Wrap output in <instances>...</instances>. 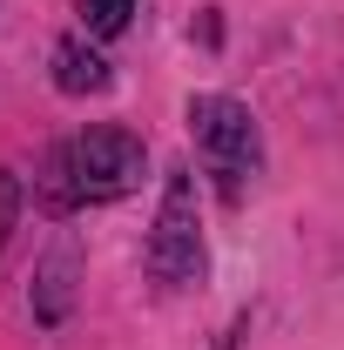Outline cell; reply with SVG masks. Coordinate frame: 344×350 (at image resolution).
Wrapping results in <instances>:
<instances>
[{
    "mask_svg": "<svg viewBox=\"0 0 344 350\" xmlns=\"http://www.w3.org/2000/svg\"><path fill=\"white\" fill-rule=\"evenodd\" d=\"M68 276H75V250H54L47 269H41V317H47V323L68 310Z\"/></svg>",
    "mask_w": 344,
    "mask_h": 350,
    "instance_id": "5b68a950",
    "label": "cell"
},
{
    "mask_svg": "<svg viewBox=\"0 0 344 350\" xmlns=\"http://www.w3.org/2000/svg\"><path fill=\"white\" fill-rule=\"evenodd\" d=\"M189 135H196L210 175L223 182V196H243V175H257V162H263L257 115L236 94H196L189 101Z\"/></svg>",
    "mask_w": 344,
    "mask_h": 350,
    "instance_id": "7a4b0ae2",
    "label": "cell"
},
{
    "mask_svg": "<svg viewBox=\"0 0 344 350\" xmlns=\"http://www.w3.org/2000/svg\"><path fill=\"white\" fill-rule=\"evenodd\" d=\"M149 269L169 290H189L203 276V222H196V182H189V169H175L169 189H162V209H156V229H149Z\"/></svg>",
    "mask_w": 344,
    "mask_h": 350,
    "instance_id": "3957f363",
    "label": "cell"
},
{
    "mask_svg": "<svg viewBox=\"0 0 344 350\" xmlns=\"http://www.w3.org/2000/svg\"><path fill=\"white\" fill-rule=\"evenodd\" d=\"M149 169V148L129 129H88L75 142H61L41 169V202L47 209H75V202H115L129 196Z\"/></svg>",
    "mask_w": 344,
    "mask_h": 350,
    "instance_id": "6da1fadb",
    "label": "cell"
},
{
    "mask_svg": "<svg viewBox=\"0 0 344 350\" xmlns=\"http://www.w3.org/2000/svg\"><path fill=\"white\" fill-rule=\"evenodd\" d=\"M129 14H135V0H82V27L95 41H115L129 27Z\"/></svg>",
    "mask_w": 344,
    "mask_h": 350,
    "instance_id": "8992f818",
    "label": "cell"
},
{
    "mask_svg": "<svg viewBox=\"0 0 344 350\" xmlns=\"http://www.w3.org/2000/svg\"><path fill=\"white\" fill-rule=\"evenodd\" d=\"M108 81H115V75H108L101 47H88L82 34H68V41L54 47V88H61V94H101Z\"/></svg>",
    "mask_w": 344,
    "mask_h": 350,
    "instance_id": "277c9868",
    "label": "cell"
}]
</instances>
